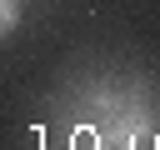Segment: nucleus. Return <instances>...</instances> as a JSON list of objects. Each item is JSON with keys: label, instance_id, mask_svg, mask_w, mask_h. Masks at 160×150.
<instances>
[{"label": "nucleus", "instance_id": "f257e3e1", "mask_svg": "<svg viewBox=\"0 0 160 150\" xmlns=\"http://www.w3.org/2000/svg\"><path fill=\"white\" fill-rule=\"evenodd\" d=\"M15 20H20V5L15 0H0V30H15Z\"/></svg>", "mask_w": 160, "mask_h": 150}]
</instances>
